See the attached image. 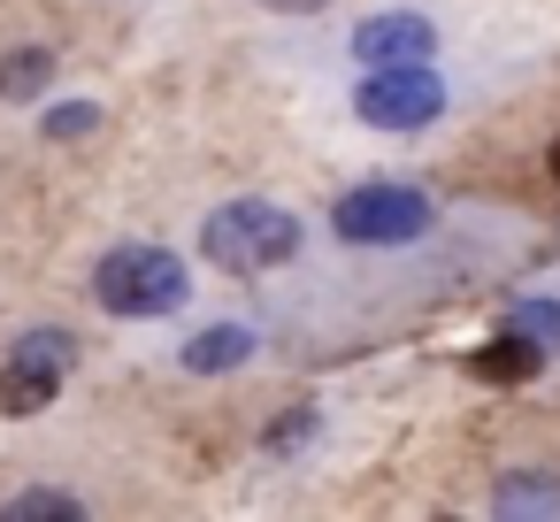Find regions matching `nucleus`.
<instances>
[{
    "mask_svg": "<svg viewBox=\"0 0 560 522\" xmlns=\"http://www.w3.org/2000/svg\"><path fill=\"white\" fill-rule=\"evenodd\" d=\"M430 47H438L430 16H407V9H384V16H361V24H353V55H361L369 70H384V62H422Z\"/></svg>",
    "mask_w": 560,
    "mask_h": 522,
    "instance_id": "423d86ee",
    "label": "nucleus"
},
{
    "mask_svg": "<svg viewBox=\"0 0 560 522\" xmlns=\"http://www.w3.org/2000/svg\"><path fill=\"white\" fill-rule=\"evenodd\" d=\"M307 438H315V407H292V415L269 430V453H300Z\"/></svg>",
    "mask_w": 560,
    "mask_h": 522,
    "instance_id": "4468645a",
    "label": "nucleus"
},
{
    "mask_svg": "<svg viewBox=\"0 0 560 522\" xmlns=\"http://www.w3.org/2000/svg\"><path fill=\"white\" fill-rule=\"evenodd\" d=\"M491 514H560V484L537 476V468H522V476H506L491 491Z\"/></svg>",
    "mask_w": 560,
    "mask_h": 522,
    "instance_id": "9d476101",
    "label": "nucleus"
},
{
    "mask_svg": "<svg viewBox=\"0 0 560 522\" xmlns=\"http://www.w3.org/2000/svg\"><path fill=\"white\" fill-rule=\"evenodd\" d=\"M552 177H560V139H552Z\"/></svg>",
    "mask_w": 560,
    "mask_h": 522,
    "instance_id": "dca6fc26",
    "label": "nucleus"
},
{
    "mask_svg": "<svg viewBox=\"0 0 560 522\" xmlns=\"http://www.w3.org/2000/svg\"><path fill=\"white\" fill-rule=\"evenodd\" d=\"M545 369V346L537 338H522V330H506V338H491V346H476V376H491V384H522V376H537Z\"/></svg>",
    "mask_w": 560,
    "mask_h": 522,
    "instance_id": "0eeeda50",
    "label": "nucleus"
},
{
    "mask_svg": "<svg viewBox=\"0 0 560 522\" xmlns=\"http://www.w3.org/2000/svg\"><path fill=\"white\" fill-rule=\"evenodd\" d=\"M330 231L346 246H415L430 231V200L415 185H353L330 208Z\"/></svg>",
    "mask_w": 560,
    "mask_h": 522,
    "instance_id": "7ed1b4c3",
    "label": "nucleus"
},
{
    "mask_svg": "<svg viewBox=\"0 0 560 522\" xmlns=\"http://www.w3.org/2000/svg\"><path fill=\"white\" fill-rule=\"evenodd\" d=\"M0 522H85V499H70V491H16L9 507H0Z\"/></svg>",
    "mask_w": 560,
    "mask_h": 522,
    "instance_id": "9b49d317",
    "label": "nucleus"
},
{
    "mask_svg": "<svg viewBox=\"0 0 560 522\" xmlns=\"http://www.w3.org/2000/svg\"><path fill=\"white\" fill-rule=\"evenodd\" d=\"M39 131H47V139H93V131H101V108H93V101H62V108H47Z\"/></svg>",
    "mask_w": 560,
    "mask_h": 522,
    "instance_id": "ddd939ff",
    "label": "nucleus"
},
{
    "mask_svg": "<svg viewBox=\"0 0 560 522\" xmlns=\"http://www.w3.org/2000/svg\"><path fill=\"white\" fill-rule=\"evenodd\" d=\"M261 9H277V16H315V9H330V0H261Z\"/></svg>",
    "mask_w": 560,
    "mask_h": 522,
    "instance_id": "2eb2a0df",
    "label": "nucleus"
},
{
    "mask_svg": "<svg viewBox=\"0 0 560 522\" xmlns=\"http://www.w3.org/2000/svg\"><path fill=\"white\" fill-rule=\"evenodd\" d=\"M353 108H361L369 131H422V124L445 108V85H438V70H422V62H384V70L361 78Z\"/></svg>",
    "mask_w": 560,
    "mask_h": 522,
    "instance_id": "20e7f679",
    "label": "nucleus"
},
{
    "mask_svg": "<svg viewBox=\"0 0 560 522\" xmlns=\"http://www.w3.org/2000/svg\"><path fill=\"white\" fill-rule=\"evenodd\" d=\"M93 300L108 315H124V323H147V315H177L192 300V277H185V262L170 246L131 239V246H108L93 262Z\"/></svg>",
    "mask_w": 560,
    "mask_h": 522,
    "instance_id": "f257e3e1",
    "label": "nucleus"
},
{
    "mask_svg": "<svg viewBox=\"0 0 560 522\" xmlns=\"http://www.w3.org/2000/svg\"><path fill=\"white\" fill-rule=\"evenodd\" d=\"M246 353H254V330L223 323V330H200V338L185 346V369H192V376H223V369H238Z\"/></svg>",
    "mask_w": 560,
    "mask_h": 522,
    "instance_id": "1a4fd4ad",
    "label": "nucleus"
},
{
    "mask_svg": "<svg viewBox=\"0 0 560 522\" xmlns=\"http://www.w3.org/2000/svg\"><path fill=\"white\" fill-rule=\"evenodd\" d=\"M506 330H522V338H537V346L552 353V346H560V300H514Z\"/></svg>",
    "mask_w": 560,
    "mask_h": 522,
    "instance_id": "f8f14e48",
    "label": "nucleus"
},
{
    "mask_svg": "<svg viewBox=\"0 0 560 522\" xmlns=\"http://www.w3.org/2000/svg\"><path fill=\"white\" fill-rule=\"evenodd\" d=\"M55 85V47H16V55H0V101H39Z\"/></svg>",
    "mask_w": 560,
    "mask_h": 522,
    "instance_id": "6e6552de",
    "label": "nucleus"
},
{
    "mask_svg": "<svg viewBox=\"0 0 560 522\" xmlns=\"http://www.w3.org/2000/svg\"><path fill=\"white\" fill-rule=\"evenodd\" d=\"M70 361H78V338L70 330H24L9 346V361H0V415H39L62 392Z\"/></svg>",
    "mask_w": 560,
    "mask_h": 522,
    "instance_id": "39448f33",
    "label": "nucleus"
},
{
    "mask_svg": "<svg viewBox=\"0 0 560 522\" xmlns=\"http://www.w3.org/2000/svg\"><path fill=\"white\" fill-rule=\"evenodd\" d=\"M200 254L215 269H231V277H261V269L300 254V216L277 208V200H223L200 223Z\"/></svg>",
    "mask_w": 560,
    "mask_h": 522,
    "instance_id": "f03ea898",
    "label": "nucleus"
}]
</instances>
